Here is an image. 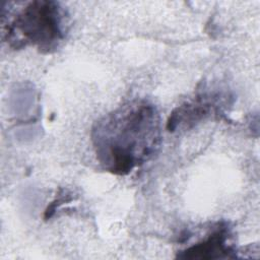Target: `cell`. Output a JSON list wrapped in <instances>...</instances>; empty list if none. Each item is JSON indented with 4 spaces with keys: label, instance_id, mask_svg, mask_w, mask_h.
Masks as SVG:
<instances>
[{
    "label": "cell",
    "instance_id": "cell-2",
    "mask_svg": "<svg viewBox=\"0 0 260 260\" xmlns=\"http://www.w3.org/2000/svg\"><path fill=\"white\" fill-rule=\"evenodd\" d=\"M64 13L54 1H31L22 7L8 25V41L16 47L30 44L49 52L64 38Z\"/></svg>",
    "mask_w": 260,
    "mask_h": 260
},
{
    "label": "cell",
    "instance_id": "cell-3",
    "mask_svg": "<svg viewBox=\"0 0 260 260\" xmlns=\"http://www.w3.org/2000/svg\"><path fill=\"white\" fill-rule=\"evenodd\" d=\"M229 230L225 224L213 231L203 241L187 248L180 255L183 259H217L235 257L233 248L229 245Z\"/></svg>",
    "mask_w": 260,
    "mask_h": 260
},
{
    "label": "cell",
    "instance_id": "cell-1",
    "mask_svg": "<svg viewBox=\"0 0 260 260\" xmlns=\"http://www.w3.org/2000/svg\"><path fill=\"white\" fill-rule=\"evenodd\" d=\"M92 142L103 167L126 175L146 161L160 140L159 115L145 101H133L99 120L92 128Z\"/></svg>",
    "mask_w": 260,
    "mask_h": 260
}]
</instances>
